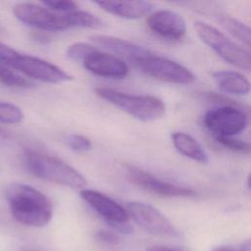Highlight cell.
<instances>
[{
  "mask_svg": "<svg viewBox=\"0 0 251 251\" xmlns=\"http://www.w3.org/2000/svg\"><path fill=\"white\" fill-rule=\"evenodd\" d=\"M25 163L33 176L43 180L72 188H82L86 185V179L79 172L53 156L27 150Z\"/></svg>",
  "mask_w": 251,
  "mask_h": 251,
  "instance_id": "7a4b0ae2",
  "label": "cell"
},
{
  "mask_svg": "<svg viewBox=\"0 0 251 251\" xmlns=\"http://www.w3.org/2000/svg\"><path fill=\"white\" fill-rule=\"evenodd\" d=\"M146 251H179V250L171 248V247H167V246H163V245H155V246L148 248Z\"/></svg>",
  "mask_w": 251,
  "mask_h": 251,
  "instance_id": "484cf974",
  "label": "cell"
},
{
  "mask_svg": "<svg viewBox=\"0 0 251 251\" xmlns=\"http://www.w3.org/2000/svg\"><path fill=\"white\" fill-rule=\"evenodd\" d=\"M89 38L90 41L93 42L95 45L100 46L106 50H109L122 58H126L131 61L132 63L136 59L150 52L142 46L136 45L130 41L117 38L114 36H109L105 34H95L90 36Z\"/></svg>",
  "mask_w": 251,
  "mask_h": 251,
  "instance_id": "5bb4252c",
  "label": "cell"
},
{
  "mask_svg": "<svg viewBox=\"0 0 251 251\" xmlns=\"http://www.w3.org/2000/svg\"><path fill=\"white\" fill-rule=\"evenodd\" d=\"M95 92L100 98L140 121L160 119L166 112L164 102L156 96L132 95L107 87H98Z\"/></svg>",
  "mask_w": 251,
  "mask_h": 251,
  "instance_id": "277c9868",
  "label": "cell"
},
{
  "mask_svg": "<svg viewBox=\"0 0 251 251\" xmlns=\"http://www.w3.org/2000/svg\"><path fill=\"white\" fill-rule=\"evenodd\" d=\"M95 49L96 47L93 45L86 44L84 42H76L69 46L67 50V56L74 61L82 62V60Z\"/></svg>",
  "mask_w": 251,
  "mask_h": 251,
  "instance_id": "7402d4cb",
  "label": "cell"
},
{
  "mask_svg": "<svg viewBox=\"0 0 251 251\" xmlns=\"http://www.w3.org/2000/svg\"><path fill=\"white\" fill-rule=\"evenodd\" d=\"M203 123L215 136H233L246 128L248 118L236 105H223L206 112Z\"/></svg>",
  "mask_w": 251,
  "mask_h": 251,
  "instance_id": "9c48e42d",
  "label": "cell"
},
{
  "mask_svg": "<svg viewBox=\"0 0 251 251\" xmlns=\"http://www.w3.org/2000/svg\"><path fill=\"white\" fill-rule=\"evenodd\" d=\"M81 63L89 73L103 77L123 78L128 73V68L123 60L117 56L103 53L97 48L89 53Z\"/></svg>",
  "mask_w": 251,
  "mask_h": 251,
  "instance_id": "4fadbf2b",
  "label": "cell"
},
{
  "mask_svg": "<svg viewBox=\"0 0 251 251\" xmlns=\"http://www.w3.org/2000/svg\"><path fill=\"white\" fill-rule=\"evenodd\" d=\"M194 29L199 38L226 63L244 71H250V53L246 49L229 39L215 26L204 22H195Z\"/></svg>",
  "mask_w": 251,
  "mask_h": 251,
  "instance_id": "5b68a950",
  "label": "cell"
},
{
  "mask_svg": "<svg viewBox=\"0 0 251 251\" xmlns=\"http://www.w3.org/2000/svg\"><path fill=\"white\" fill-rule=\"evenodd\" d=\"M221 25L237 40L249 46L250 44V28L244 23L229 17V16H222L220 18Z\"/></svg>",
  "mask_w": 251,
  "mask_h": 251,
  "instance_id": "ac0fdd59",
  "label": "cell"
},
{
  "mask_svg": "<svg viewBox=\"0 0 251 251\" xmlns=\"http://www.w3.org/2000/svg\"><path fill=\"white\" fill-rule=\"evenodd\" d=\"M0 82L9 86L17 88H30L34 83L28 78L19 75L8 65L0 61Z\"/></svg>",
  "mask_w": 251,
  "mask_h": 251,
  "instance_id": "d6986e66",
  "label": "cell"
},
{
  "mask_svg": "<svg viewBox=\"0 0 251 251\" xmlns=\"http://www.w3.org/2000/svg\"><path fill=\"white\" fill-rule=\"evenodd\" d=\"M95 4L107 13L130 20L151 14L154 8V4L148 1H97Z\"/></svg>",
  "mask_w": 251,
  "mask_h": 251,
  "instance_id": "9a60e30c",
  "label": "cell"
},
{
  "mask_svg": "<svg viewBox=\"0 0 251 251\" xmlns=\"http://www.w3.org/2000/svg\"><path fill=\"white\" fill-rule=\"evenodd\" d=\"M215 139L218 143L233 152L241 154L250 153V145L244 140L234 138L233 136H215Z\"/></svg>",
  "mask_w": 251,
  "mask_h": 251,
  "instance_id": "44dd1931",
  "label": "cell"
},
{
  "mask_svg": "<svg viewBox=\"0 0 251 251\" xmlns=\"http://www.w3.org/2000/svg\"><path fill=\"white\" fill-rule=\"evenodd\" d=\"M67 141L70 148L76 152L88 151L92 146L90 139L80 134H72L68 137Z\"/></svg>",
  "mask_w": 251,
  "mask_h": 251,
  "instance_id": "603a6c76",
  "label": "cell"
},
{
  "mask_svg": "<svg viewBox=\"0 0 251 251\" xmlns=\"http://www.w3.org/2000/svg\"><path fill=\"white\" fill-rule=\"evenodd\" d=\"M95 237L96 239L106 245H116L119 242V237L117 236V234L111 230H106V229H101L98 230L95 233Z\"/></svg>",
  "mask_w": 251,
  "mask_h": 251,
  "instance_id": "d4e9b609",
  "label": "cell"
},
{
  "mask_svg": "<svg viewBox=\"0 0 251 251\" xmlns=\"http://www.w3.org/2000/svg\"><path fill=\"white\" fill-rule=\"evenodd\" d=\"M126 211L134 222L148 232L164 237L177 236V230L171 221L153 206L131 201L126 203Z\"/></svg>",
  "mask_w": 251,
  "mask_h": 251,
  "instance_id": "30bf717a",
  "label": "cell"
},
{
  "mask_svg": "<svg viewBox=\"0 0 251 251\" xmlns=\"http://www.w3.org/2000/svg\"><path fill=\"white\" fill-rule=\"evenodd\" d=\"M133 64L143 74L161 81L190 84L196 79L195 75L184 66L151 52L136 59Z\"/></svg>",
  "mask_w": 251,
  "mask_h": 251,
  "instance_id": "52a82bcc",
  "label": "cell"
},
{
  "mask_svg": "<svg viewBox=\"0 0 251 251\" xmlns=\"http://www.w3.org/2000/svg\"><path fill=\"white\" fill-rule=\"evenodd\" d=\"M20 251H40V250L34 249V248H24V249H22Z\"/></svg>",
  "mask_w": 251,
  "mask_h": 251,
  "instance_id": "f1b7e54d",
  "label": "cell"
},
{
  "mask_svg": "<svg viewBox=\"0 0 251 251\" xmlns=\"http://www.w3.org/2000/svg\"><path fill=\"white\" fill-rule=\"evenodd\" d=\"M128 179L138 187L163 197H192L196 192L191 188L162 180L137 167H126Z\"/></svg>",
  "mask_w": 251,
  "mask_h": 251,
  "instance_id": "8fae6325",
  "label": "cell"
},
{
  "mask_svg": "<svg viewBox=\"0 0 251 251\" xmlns=\"http://www.w3.org/2000/svg\"><path fill=\"white\" fill-rule=\"evenodd\" d=\"M13 14L22 23L42 30H65L77 27L75 11L57 13L32 3H17L13 6Z\"/></svg>",
  "mask_w": 251,
  "mask_h": 251,
  "instance_id": "8992f818",
  "label": "cell"
},
{
  "mask_svg": "<svg viewBox=\"0 0 251 251\" xmlns=\"http://www.w3.org/2000/svg\"><path fill=\"white\" fill-rule=\"evenodd\" d=\"M0 61L29 78L49 83L70 81L73 76L58 66L43 59L22 54L14 48L0 42Z\"/></svg>",
  "mask_w": 251,
  "mask_h": 251,
  "instance_id": "3957f363",
  "label": "cell"
},
{
  "mask_svg": "<svg viewBox=\"0 0 251 251\" xmlns=\"http://www.w3.org/2000/svg\"><path fill=\"white\" fill-rule=\"evenodd\" d=\"M213 79L219 89L226 93L246 95L250 91L248 79L237 72L219 71L213 74Z\"/></svg>",
  "mask_w": 251,
  "mask_h": 251,
  "instance_id": "2e32d148",
  "label": "cell"
},
{
  "mask_svg": "<svg viewBox=\"0 0 251 251\" xmlns=\"http://www.w3.org/2000/svg\"><path fill=\"white\" fill-rule=\"evenodd\" d=\"M146 23L153 33L171 40H180L186 32L184 19L171 10H159L149 14Z\"/></svg>",
  "mask_w": 251,
  "mask_h": 251,
  "instance_id": "7c38bea8",
  "label": "cell"
},
{
  "mask_svg": "<svg viewBox=\"0 0 251 251\" xmlns=\"http://www.w3.org/2000/svg\"><path fill=\"white\" fill-rule=\"evenodd\" d=\"M215 251H235L233 249H230V248H219ZM240 251H250V244H249V241H246L245 243H243Z\"/></svg>",
  "mask_w": 251,
  "mask_h": 251,
  "instance_id": "4316f807",
  "label": "cell"
},
{
  "mask_svg": "<svg viewBox=\"0 0 251 251\" xmlns=\"http://www.w3.org/2000/svg\"><path fill=\"white\" fill-rule=\"evenodd\" d=\"M42 5L54 12L57 13H68V12H72V11H75L77 6L75 2L73 1H66V0H62V1H42L41 2Z\"/></svg>",
  "mask_w": 251,
  "mask_h": 251,
  "instance_id": "cb8c5ba5",
  "label": "cell"
},
{
  "mask_svg": "<svg viewBox=\"0 0 251 251\" xmlns=\"http://www.w3.org/2000/svg\"><path fill=\"white\" fill-rule=\"evenodd\" d=\"M6 199L13 218L22 225L41 227L49 224L53 205L49 198L36 188L15 182L6 190Z\"/></svg>",
  "mask_w": 251,
  "mask_h": 251,
  "instance_id": "6da1fadb",
  "label": "cell"
},
{
  "mask_svg": "<svg viewBox=\"0 0 251 251\" xmlns=\"http://www.w3.org/2000/svg\"><path fill=\"white\" fill-rule=\"evenodd\" d=\"M8 136V131L0 126V137H7Z\"/></svg>",
  "mask_w": 251,
  "mask_h": 251,
  "instance_id": "83f0119b",
  "label": "cell"
},
{
  "mask_svg": "<svg viewBox=\"0 0 251 251\" xmlns=\"http://www.w3.org/2000/svg\"><path fill=\"white\" fill-rule=\"evenodd\" d=\"M24 120V113L20 107L10 102L0 101V123L5 125L19 124Z\"/></svg>",
  "mask_w": 251,
  "mask_h": 251,
  "instance_id": "ffe728a7",
  "label": "cell"
},
{
  "mask_svg": "<svg viewBox=\"0 0 251 251\" xmlns=\"http://www.w3.org/2000/svg\"><path fill=\"white\" fill-rule=\"evenodd\" d=\"M80 197L116 231L121 233H130L132 231L126 209L111 197L97 190L86 188L80 191Z\"/></svg>",
  "mask_w": 251,
  "mask_h": 251,
  "instance_id": "ba28073f",
  "label": "cell"
},
{
  "mask_svg": "<svg viewBox=\"0 0 251 251\" xmlns=\"http://www.w3.org/2000/svg\"><path fill=\"white\" fill-rule=\"evenodd\" d=\"M171 137L176 149L183 156L204 165L209 162L207 152L191 135L185 132L176 131L172 133Z\"/></svg>",
  "mask_w": 251,
  "mask_h": 251,
  "instance_id": "e0dca14e",
  "label": "cell"
}]
</instances>
